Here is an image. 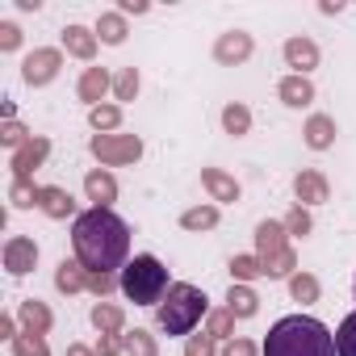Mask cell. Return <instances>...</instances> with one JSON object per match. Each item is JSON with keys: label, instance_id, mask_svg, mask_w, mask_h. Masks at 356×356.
<instances>
[{"label": "cell", "instance_id": "cell-1", "mask_svg": "<svg viewBox=\"0 0 356 356\" xmlns=\"http://www.w3.org/2000/svg\"><path fill=\"white\" fill-rule=\"evenodd\" d=\"M72 248H76V260L88 268V273H109L113 268H126V256H130V227L105 210V206H92L76 218L72 227Z\"/></svg>", "mask_w": 356, "mask_h": 356}, {"label": "cell", "instance_id": "cell-2", "mask_svg": "<svg viewBox=\"0 0 356 356\" xmlns=\"http://www.w3.org/2000/svg\"><path fill=\"white\" fill-rule=\"evenodd\" d=\"M264 356H335V335L310 314H289L268 331Z\"/></svg>", "mask_w": 356, "mask_h": 356}, {"label": "cell", "instance_id": "cell-3", "mask_svg": "<svg viewBox=\"0 0 356 356\" xmlns=\"http://www.w3.org/2000/svg\"><path fill=\"white\" fill-rule=\"evenodd\" d=\"M122 293L134 302V306H155L163 302V293L172 289L168 285V268L155 260V256H134L126 268H122Z\"/></svg>", "mask_w": 356, "mask_h": 356}, {"label": "cell", "instance_id": "cell-4", "mask_svg": "<svg viewBox=\"0 0 356 356\" xmlns=\"http://www.w3.org/2000/svg\"><path fill=\"white\" fill-rule=\"evenodd\" d=\"M206 310H210V306H206V293L181 281V285H172V289L163 293L159 327H163L168 335H189V331L202 323V314H206Z\"/></svg>", "mask_w": 356, "mask_h": 356}, {"label": "cell", "instance_id": "cell-5", "mask_svg": "<svg viewBox=\"0 0 356 356\" xmlns=\"http://www.w3.org/2000/svg\"><path fill=\"white\" fill-rule=\"evenodd\" d=\"M256 243H260V264H264L268 277H285V273L293 268V256H289V248H285V227L260 222Z\"/></svg>", "mask_w": 356, "mask_h": 356}, {"label": "cell", "instance_id": "cell-6", "mask_svg": "<svg viewBox=\"0 0 356 356\" xmlns=\"http://www.w3.org/2000/svg\"><path fill=\"white\" fill-rule=\"evenodd\" d=\"M92 155L105 163H130L143 155V143L134 134H97L92 138Z\"/></svg>", "mask_w": 356, "mask_h": 356}, {"label": "cell", "instance_id": "cell-7", "mask_svg": "<svg viewBox=\"0 0 356 356\" xmlns=\"http://www.w3.org/2000/svg\"><path fill=\"white\" fill-rule=\"evenodd\" d=\"M59 51H34L26 63H22V76H26V84H51L55 76H59Z\"/></svg>", "mask_w": 356, "mask_h": 356}, {"label": "cell", "instance_id": "cell-8", "mask_svg": "<svg viewBox=\"0 0 356 356\" xmlns=\"http://www.w3.org/2000/svg\"><path fill=\"white\" fill-rule=\"evenodd\" d=\"M34 260H38L34 239H9V243H5V268H9L13 277H26V273L34 268Z\"/></svg>", "mask_w": 356, "mask_h": 356}, {"label": "cell", "instance_id": "cell-9", "mask_svg": "<svg viewBox=\"0 0 356 356\" xmlns=\"http://www.w3.org/2000/svg\"><path fill=\"white\" fill-rule=\"evenodd\" d=\"M47 151H51V143H47V138H30V143L13 155V172H17V181H30L34 168L47 159Z\"/></svg>", "mask_w": 356, "mask_h": 356}, {"label": "cell", "instance_id": "cell-10", "mask_svg": "<svg viewBox=\"0 0 356 356\" xmlns=\"http://www.w3.org/2000/svg\"><path fill=\"white\" fill-rule=\"evenodd\" d=\"M214 55H218V63H239V59H248L252 55V38L248 34H222L218 38V47H214Z\"/></svg>", "mask_w": 356, "mask_h": 356}, {"label": "cell", "instance_id": "cell-11", "mask_svg": "<svg viewBox=\"0 0 356 356\" xmlns=\"http://www.w3.org/2000/svg\"><path fill=\"white\" fill-rule=\"evenodd\" d=\"M285 59H289V67H298V76H302V72H310V67L318 63V47H314L310 38H289V42H285Z\"/></svg>", "mask_w": 356, "mask_h": 356}, {"label": "cell", "instance_id": "cell-12", "mask_svg": "<svg viewBox=\"0 0 356 356\" xmlns=\"http://www.w3.org/2000/svg\"><path fill=\"white\" fill-rule=\"evenodd\" d=\"M293 193H298V202L318 206V202H327V181H323L318 172H302L298 181H293Z\"/></svg>", "mask_w": 356, "mask_h": 356}, {"label": "cell", "instance_id": "cell-13", "mask_svg": "<svg viewBox=\"0 0 356 356\" xmlns=\"http://www.w3.org/2000/svg\"><path fill=\"white\" fill-rule=\"evenodd\" d=\"M63 47H67V55H76V59H92V55H97V34H88L84 26H67V30H63Z\"/></svg>", "mask_w": 356, "mask_h": 356}, {"label": "cell", "instance_id": "cell-14", "mask_svg": "<svg viewBox=\"0 0 356 356\" xmlns=\"http://www.w3.org/2000/svg\"><path fill=\"white\" fill-rule=\"evenodd\" d=\"M310 97H314V88H310L306 76H285V80H281V101H285V105L302 109V105H310Z\"/></svg>", "mask_w": 356, "mask_h": 356}, {"label": "cell", "instance_id": "cell-15", "mask_svg": "<svg viewBox=\"0 0 356 356\" xmlns=\"http://www.w3.org/2000/svg\"><path fill=\"white\" fill-rule=\"evenodd\" d=\"M84 189H88V197H92L97 206H105V210H109V202L118 197V185H113V176H105V172H88Z\"/></svg>", "mask_w": 356, "mask_h": 356}, {"label": "cell", "instance_id": "cell-16", "mask_svg": "<svg viewBox=\"0 0 356 356\" xmlns=\"http://www.w3.org/2000/svg\"><path fill=\"white\" fill-rule=\"evenodd\" d=\"M202 181H206V189H210L218 202H235V197H239V185L231 181V176H222L218 168H206V172H202Z\"/></svg>", "mask_w": 356, "mask_h": 356}, {"label": "cell", "instance_id": "cell-17", "mask_svg": "<svg viewBox=\"0 0 356 356\" xmlns=\"http://www.w3.org/2000/svg\"><path fill=\"white\" fill-rule=\"evenodd\" d=\"M55 281H59V289L76 293V289H84V281H88V268H84L80 260H63V264H59V273H55Z\"/></svg>", "mask_w": 356, "mask_h": 356}, {"label": "cell", "instance_id": "cell-18", "mask_svg": "<svg viewBox=\"0 0 356 356\" xmlns=\"http://www.w3.org/2000/svg\"><path fill=\"white\" fill-rule=\"evenodd\" d=\"M105 88H109V76H105L101 67H88V72H84V80H80V97H84V101H92V109H97V101L105 97Z\"/></svg>", "mask_w": 356, "mask_h": 356}, {"label": "cell", "instance_id": "cell-19", "mask_svg": "<svg viewBox=\"0 0 356 356\" xmlns=\"http://www.w3.org/2000/svg\"><path fill=\"white\" fill-rule=\"evenodd\" d=\"M38 206L51 214V218H67L72 210H76V202L63 193V189H42V197H38Z\"/></svg>", "mask_w": 356, "mask_h": 356}, {"label": "cell", "instance_id": "cell-20", "mask_svg": "<svg viewBox=\"0 0 356 356\" xmlns=\"http://www.w3.org/2000/svg\"><path fill=\"white\" fill-rule=\"evenodd\" d=\"M331 138H335V126H331V118H310V126H306V143L314 147V151H323V147H331Z\"/></svg>", "mask_w": 356, "mask_h": 356}, {"label": "cell", "instance_id": "cell-21", "mask_svg": "<svg viewBox=\"0 0 356 356\" xmlns=\"http://www.w3.org/2000/svg\"><path fill=\"white\" fill-rule=\"evenodd\" d=\"M227 302H231L227 310L239 314V318H252V314H256V293H252L248 285H231V298H227Z\"/></svg>", "mask_w": 356, "mask_h": 356}, {"label": "cell", "instance_id": "cell-22", "mask_svg": "<svg viewBox=\"0 0 356 356\" xmlns=\"http://www.w3.org/2000/svg\"><path fill=\"white\" fill-rule=\"evenodd\" d=\"M335 356H356V310L339 323L335 331Z\"/></svg>", "mask_w": 356, "mask_h": 356}, {"label": "cell", "instance_id": "cell-23", "mask_svg": "<svg viewBox=\"0 0 356 356\" xmlns=\"http://www.w3.org/2000/svg\"><path fill=\"white\" fill-rule=\"evenodd\" d=\"M97 38H101V42H109V47H118V42L126 38V22H122L118 13H105V17L97 22Z\"/></svg>", "mask_w": 356, "mask_h": 356}, {"label": "cell", "instance_id": "cell-24", "mask_svg": "<svg viewBox=\"0 0 356 356\" xmlns=\"http://www.w3.org/2000/svg\"><path fill=\"white\" fill-rule=\"evenodd\" d=\"M22 323H26L30 331H38V335H42V331L51 327V310H47L42 302H34V298H30V302L22 306Z\"/></svg>", "mask_w": 356, "mask_h": 356}, {"label": "cell", "instance_id": "cell-25", "mask_svg": "<svg viewBox=\"0 0 356 356\" xmlns=\"http://www.w3.org/2000/svg\"><path fill=\"white\" fill-rule=\"evenodd\" d=\"M13 352H17V356H51L38 331H26V335H13Z\"/></svg>", "mask_w": 356, "mask_h": 356}, {"label": "cell", "instance_id": "cell-26", "mask_svg": "<svg viewBox=\"0 0 356 356\" xmlns=\"http://www.w3.org/2000/svg\"><path fill=\"white\" fill-rule=\"evenodd\" d=\"M92 323H97V327H101L105 335H113V331H122V310H118V306H105V302H101V306L92 310Z\"/></svg>", "mask_w": 356, "mask_h": 356}, {"label": "cell", "instance_id": "cell-27", "mask_svg": "<svg viewBox=\"0 0 356 356\" xmlns=\"http://www.w3.org/2000/svg\"><path fill=\"white\" fill-rule=\"evenodd\" d=\"M122 348H126L130 356H155V343H151V335H147V331H126Z\"/></svg>", "mask_w": 356, "mask_h": 356}, {"label": "cell", "instance_id": "cell-28", "mask_svg": "<svg viewBox=\"0 0 356 356\" xmlns=\"http://www.w3.org/2000/svg\"><path fill=\"white\" fill-rule=\"evenodd\" d=\"M113 92H118V101H130L138 92V72L134 67H122V76L113 80Z\"/></svg>", "mask_w": 356, "mask_h": 356}, {"label": "cell", "instance_id": "cell-29", "mask_svg": "<svg viewBox=\"0 0 356 356\" xmlns=\"http://www.w3.org/2000/svg\"><path fill=\"white\" fill-rule=\"evenodd\" d=\"M189 231H206V227H214L218 222V210H210V206H202V210H189L185 218H181Z\"/></svg>", "mask_w": 356, "mask_h": 356}, {"label": "cell", "instance_id": "cell-30", "mask_svg": "<svg viewBox=\"0 0 356 356\" xmlns=\"http://www.w3.org/2000/svg\"><path fill=\"white\" fill-rule=\"evenodd\" d=\"M118 122H122V109H118V105H97V109H92V126H97V130H113Z\"/></svg>", "mask_w": 356, "mask_h": 356}, {"label": "cell", "instance_id": "cell-31", "mask_svg": "<svg viewBox=\"0 0 356 356\" xmlns=\"http://www.w3.org/2000/svg\"><path fill=\"white\" fill-rule=\"evenodd\" d=\"M222 122H227V130H231V134H243V130L252 126V113H248L243 105H231V109L222 113Z\"/></svg>", "mask_w": 356, "mask_h": 356}, {"label": "cell", "instance_id": "cell-32", "mask_svg": "<svg viewBox=\"0 0 356 356\" xmlns=\"http://www.w3.org/2000/svg\"><path fill=\"white\" fill-rule=\"evenodd\" d=\"M231 273H235L239 281H252V277H260V273H264V264H260L256 256H239V260H231Z\"/></svg>", "mask_w": 356, "mask_h": 356}, {"label": "cell", "instance_id": "cell-33", "mask_svg": "<svg viewBox=\"0 0 356 356\" xmlns=\"http://www.w3.org/2000/svg\"><path fill=\"white\" fill-rule=\"evenodd\" d=\"M42 197V189H34L30 181H13V206H34Z\"/></svg>", "mask_w": 356, "mask_h": 356}, {"label": "cell", "instance_id": "cell-34", "mask_svg": "<svg viewBox=\"0 0 356 356\" xmlns=\"http://www.w3.org/2000/svg\"><path fill=\"white\" fill-rule=\"evenodd\" d=\"M289 289H293L298 302H314V298H318V281H314V277H293Z\"/></svg>", "mask_w": 356, "mask_h": 356}, {"label": "cell", "instance_id": "cell-35", "mask_svg": "<svg viewBox=\"0 0 356 356\" xmlns=\"http://www.w3.org/2000/svg\"><path fill=\"white\" fill-rule=\"evenodd\" d=\"M185 356H214V335H210V331L193 335V339L185 343Z\"/></svg>", "mask_w": 356, "mask_h": 356}, {"label": "cell", "instance_id": "cell-36", "mask_svg": "<svg viewBox=\"0 0 356 356\" xmlns=\"http://www.w3.org/2000/svg\"><path fill=\"white\" fill-rule=\"evenodd\" d=\"M231 323H235V314H231V310L210 314V335H231Z\"/></svg>", "mask_w": 356, "mask_h": 356}, {"label": "cell", "instance_id": "cell-37", "mask_svg": "<svg viewBox=\"0 0 356 356\" xmlns=\"http://www.w3.org/2000/svg\"><path fill=\"white\" fill-rule=\"evenodd\" d=\"M84 285H88L92 293H101V298H105V293L113 289V277H109V273H88V281H84Z\"/></svg>", "mask_w": 356, "mask_h": 356}, {"label": "cell", "instance_id": "cell-38", "mask_svg": "<svg viewBox=\"0 0 356 356\" xmlns=\"http://www.w3.org/2000/svg\"><path fill=\"white\" fill-rule=\"evenodd\" d=\"M17 42H22V30H17V26H9V22H5V26H0V51H13V47H17Z\"/></svg>", "mask_w": 356, "mask_h": 356}, {"label": "cell", "instance_id": "cell-39", "mask_svg": "<svg viewBox=\"0 0 356 356\" xmlns=\"http://www.w3.org/2000/svg\"><path fill=\"white\" fill-rule=\"evenodd\" d=\"M285 231H289V235H306V231H310V218H306L302 210H293L289 222H285Z\"/></svg>", "mask_w": 356, "mask_h": 356}, {"label": "cell", "instance_id": "cell-40", "mask_svg": "<svg viewBox=\"0 0 356 356\" xmlns=\"http://www.w3.org/2000/svg\"><path fill=\"white\" fill-rule=\"evenodd\" d=\"M222 356H256V348H252L248 339H231V343L222 348Z\"/></svg>", "mask_w": 356, "mask_h": 356}, {"label": "cell", "instance_id": "cell-41", "mask_svg": "<svg viewBox=\"0 0 356 356\" xmlns=\"http://www.w3.org/2000/svg\"><path fill=\"white\" fill-rule=\"evenodd\" d=\"M5 143H9V147H26V130H22L17 122H9V126H5Z\"/></svg>", "mask_w": 356, "mask_h": 356}, {"label": "cell", "instance_id": "cell-42", "mask_svg": "<svg viewBox=\"0 0 356 356\" xmlns=\"http://www.w3.org/2000/svg\"><path fill=\"white\" fill-rule=\"evenodd\" d=\"M118 348H122V343H118L113 335H105V339H101V348H97V356H118Z\"/></svg>", "mask_w": 356, "mask_h": 356}, {"label": "cell", "instance_id": "cell-43", "mask_svg": "<svg viewBox=\"0 0 356 356\" xmlns=\"http://www.w3.org/2000/svg\"><path fill=\"white\" fill-rule=\"evenodd\" d=\"M67 356H92L88 348H67Z\"/></svg>", "mask_w": 356, "mask_h": 356}]
</instances>
